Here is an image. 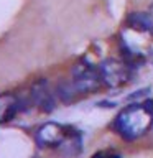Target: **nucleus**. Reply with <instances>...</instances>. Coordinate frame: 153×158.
<instances>
[{"label": "nucleus", "instance_id": "1", "mask_svg": "<svg viewBox=\"0 0 153 158\" xmlns=\"http://www.w3.org/2000/svg\"><path fill=\"white\" fill-rule=\"evenodd\" d=\"M153 127V104L133 102L127 106L114 120V130L123 140H137Z\"/></svg>", "mask_w": 153, "mask_h": 158}, {"label": "nucleus", "instance_id": "2", "mask_svg": "<svg viewBox=\"0 0 153 158\" xmlns=\"http://www.w3.org/2000/svg\"><path fill=\"white\" fill-rule=\"evenodd\" d=\"M71 74H72L71 81L74 82V86L77 87V91L81 94H91L94 91H97L101 87V84H104L101 73H99V66L96 68L86 58L79 59L74 64L71 69Z\"/></svg>", "mask_w": 153, "mask_h": 158}, {"label": "nucleus", "instance_id": "3", "mask_svg": "<svg viewBox=\"0 0 153 158\" xmlns=\"http://www.w3.org/2000/svg\"><path fill=\"white\" fill-rule=\"evenodd\" d=\"M99 73H101L102 82L107 87L117 89L122 87L130 81L132 77V66L125 61L115 58H107L99 64Z\"/></svg>", "mask_w": 153, "mask_h": 158}, {"label": "nucleus", "instance_id": "4", "mask_svg": "<svg viewBox=\"0 0 153 158\" xmlns=\"http://www.w3.org/2000/svg\"><path fill=\"white\" fill-rule=\"evenodd\" d=\"M69 132H71V128L64 127L61 123L46 122L36 128V132H35V142L41 148L61 147L64 143V140L68 138Z\"/></svg>", "mask_w": 153, "mask_h": 158}, {"label": "nucleus", "instance_id": "5", "mask_svg": "<svg viewBox=\"0 0 153 158\" xmlns=\"http://www.w3.org/2000/svg\"><path fill=\"white\" fill-rule=\"evenodd\" d=\"M30 97H31L33 104L36 106L41 112H53L56 107V99H54V92L49 89L48 82L44 79H38L31 86L30 91Z\"/></svg>", "mask_w": 153, "mask_h": 158}, {"label": "nucleus", "instance_id": "6", "mask_svg": "<svg viewBox=\"0 0 153 158\" xmlns=\"http://www.w3.org/2000/svg\"><path fill=\"white\" fill-rule=\"evenodd\" d=\"M125 23L127 28L132 30V31L153 38V15L150 13V10H147V12H130Z\"/></svg>", "mask_w": 153, "mask_h": 158}, {"label": "nucleus", "instance_id": "7", "mask_svg": "<svg viewBox=\"0 0 153 158\" xmlns=\"http://www.w3.org/2000/svg\"><path fill=\"white\" fill-rule=\"evenodd\" d=\"M18 109H20V101L15 94L10 92L0 94V123L10 122L17 115Z\"/></svg>", "mask_w": 153, "mask_h": 158}, {"label": "nucleus", "instance_id": "8", "mask_svg": "<svg viewBox=\"0 0 153 158\" xmlns=\"http://www.w3.org/2000/svg\"><path fill=\"white\" fill-rule=\"evenodd\" d=\"M58 96V99L61 102L64 104H69V102H74L77 99V96L81 92L77 91V87L74 86V82L72 81H63V82H59L58 86H56V92H54Z\"/></svg>", "mask_w": 153, "mask_h": 158}, {"label": "nucleus", "instance_id": "9", "mask_svg": "<svg viewBox=\"0 0 153 158\" xmlns=\"http://www.w3.org/2000/svg\"><path fill=\"white\" fill-rule=\"evenodd\" d=\"M91 158H120V155L115 150H99Z\"/></svg>", "mask_w": 153, "mask_h": 158}, {"label": "nucleus", "instance_id": "10", "mask_svg": "<svg viewBox=\"0 0 153 158\" xmlns=\"http://www.w3.org/2000/svg\"><path fill=\"white\" fill-rule=\"evenodd\" d=\"M148 10H150V13H151V15H153V3H151V5H150V8H148Z\"/></svg>", "mask_w": 153, "mask_h": 158}, {"label": "nucleus", "instance_id": "11", "mask_svg": "<svg viewBox=\"0 0 153 158\" xmlns=\"http://www.w3.org/2000/svg\"><path fill=\"white\" fill-rule=\"evenodd\" d=\"M151 128H153V127H151Z\"/></svg>", "mask_w": 153, "mask_h": 158}]
</instances>
